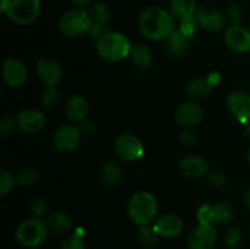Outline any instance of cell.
Masks as SVG:
<instances>
[{
	"instance_id": "29",
	"label": "cell",
	"mask_w": 250,
	"mask_h": 249,
	"mask_svg": "<svg viewBox=\"0 0 250 249\" xmlns=\"http://www.w3.org/2000/svg\"><path fill=\"white\" fill-rule=\"evenodd\" d=\"M41 103L45 109H54L59 103V90L56 87H45L41 95Z\"/></svg>"
},
{
	"instance_id": "26",
	"label": "cell",
	"mask_w": 250,
	"mask_h": 249,
	"mask_svg": "<svg viewBox=\"0 0 250 249\" xmlns=\"http://www.w3.org/2000/svg\"><path fill=\"white\" fill-rule=\"evenodd\" d=\"M122 170L115 161H107L104 164L100 171V178L105 186H115L121 178Z\"/></svg>"
},
{
	"instance_id": "43",
	"label": "cell",
	"mask_w": 250,
	"mask_h": 249,
	"mask_svg": "<svg viewBox=\"0 0 250 249\" xmlns=\"http://www.w3.org/2000/svg\"><path fill=\"white\" fill-rule=\"evenodd\" d=\"M70 1L72 2V4L77 5V6H84V5L89 4L92 0H70Z\"/></svg>"
},
{
	"instance_id": "19",
	"label": "cell",
	"mask_w": 250,
	"mask_h": 249,
	"mask_svg": "<svg viewBox=\"0 0 250 249\" xmlns=\"http://www.w3.org/2000/svg\"><path fill=\"white\" fill-rule=\"evenodd\" d=\"M89 105L82 95L75 94L68 98L65 105V112L72 122H82L87 119Z\"/></svg>"
},
{
	"instance_id": "11",
	"label": "cell",
	"mask_w": 250,
	"mask_h": 249,
	"mask_svg": "<svg viewBox=\"0 0 250 249\" xmlns=\"http://www.w3.org/2000/svg\"><path fill=\"white\" fill-rule=\"evenodd\" d=\"M2 80L10 88H19L26 83L28 78V68L22 61L9 58L2 63Z\"/></svg>"
},
{
	"instance_id": "4",
	"label": "cell",
	"mask_w": 250,
	"mask_h": 249,
	"mask_svg": "<svg viewBox=\"0 0 250 249\" xmlns=\"http://www.w3.org/2000/svg\"><path fill=\"white\" fill-rule=\"evenodd\" d=\"M94 20L93 16L82 7H75L66 11L58 22V28L66 37H80L90 33Z\"/></svg>"
},
{
	"instance_id": "36",
	"label": "cell",
	"mask_w": 250,
	"mask_h": 249,
	"mask_svg": "<svg viewBox=\"0 0 250 249\" xmlns=\"http://www.w3.org/2000/svg\"><path fill=\"white\" fill-rule=\"evenodd\" d=\"M198 26H199V23H198L195 16H193V17H190V19L182 20L180 23V27H178V29H180L183 34H186L187 37L192 38V37L194 36L195 31H197Z\"/></svg>"
},
{
	"instance_id": "8",
	"label": "cell",
	"mask_w": 250,
	"mask_h": 249,
	"mask_svg": "<svg viewBox=\"0 0 250 249\" xmlns=\"http://www.w3.org/2000/svg\"><path fill=\"white\" fill-rule=\"evenodd\" d=\"M82 137V131L75 124H65L59 127L53 137L54 146L60 153H70L78 146Z\"/></svg>"
},
{
	"instance_id": "21",
	"label": "cell",
	"mask_w": 250,
	"mask_h": 249,
	"mask_svg": "<svg viewBox=\"0 0 250 249\" xmlns=\"http://www.w3.org/2000/svg\"><path fill=\"white\" fill-rule=\"evenodd\" d=\"M197 9V0H170V12L180 21L194 16Z\"/></svg>"
},
{
	"instance_id": "6",
	"label": "cell",
	"mask_w": 250,
	"mask_h": 249,
	"mask_svg": "<svg viewBox=\"0 0 250 249\" xmlns=\"http://www.w3.org/2000/svg\"><path fill=\"white\" fill-rule=\"evenodd\" d=\"M49 226L39 217H29L23 220L15 231V238L26 248H37L48 238Z\"/></svg>"
},
{
	"instance_id": "1",
	"label": "cell",
	"mask_w": 250,
	"mask_h": 249,
	"mask_svg": "<svg viewBox=\"0 0 250 249\" xmlns=\"http://www.w3.org/2000/svg\"><path fill=\"white\" fill-rule=\"evenodd\" d=\"M138 26L148 39L164 41L176 29L175 16L163 7H148L139 15Z\"/></svg>"
},
{
	"instance_id": "32",
	"label": "cell",
	"mask_w": 250,
	"mask_h": 249,
	"mask_svg": "<svg viewBox=\"0 0 250 249\" xmlns=\"http://www.w3.org/2000/svg\"><path fill=\"white\" fill-rule=\"evenodd\" d=\"M31 211L33 217H42L44 215H46V212L49 211V204H48V200L43 197H37L36 199H33L31 204Z\"/></svg>"
},
{
	"instance_id": "38",
	"label": "cell",
	"mask_w": 250,
	"mask_h": 249,
	"mask_svg": "<svg viewBox=\"0 0 250 249\" xmlns=\"http://www.w3.org/2000/svg\"><path fill=\"white\" fill-rule=\"evenodd\" d=\"M242 17V7L236 2L229 4V9H227L226 19L231 22V24H239Z\"/></svg>"
},
{
	"instance_id": "42",
	"label": "cell",
	"mask_w": 250,
	"mask_h": 249,
	"mask_svg": "<svg viewBox=\"0 0 250 249\" xmlns=\"http://www.w3.org/2000/svg\"><path fill=\"white\" fill-rule=\"evenodd\" d=\"M207 78H208V81H209V83L211 87L217 85L220 83V81H221V76H220L219 72H211Z\"/></svg>"
},
{
	"instance_id": "37",
	"label": "cell",
	"mask_w": 250,
	"mask_h": 249,
	"mask_svg": "<svg viewBox=\"0 0 250 249\" xmlns=\"http://www.w3.org/2000/svg\"><path fill=\"white\" fill-rule=\"evenodd\" d=\"M207 177H208V181H209L210 185L214 186V187H216V188L224 187V186L227 183L226 175L219 170L209 171L207 175Z\"/></svg>"
},
{
	"instance_id": "24",
	"label": "cell",
	"mask_w": 250,
	"mask_h": 249,
	"mask_svg": "<svg viewBox=\"0 0 250 249\" xmlns=\"http://www.w3.org/2000/svg\"><path fill=\"white\" fill-rule=\"evenodd\" d=\"M129 56H131L132 63L137 68H148L153 62V54H151L150 49L146 44L141 43L132 46V51Z\"/></svg>"
},
{
	"instance_id": "28",
	"label": "cell",
	"mask_w": 250,
	"mask_h": 249,
	"mask_svg": "<svg viewBox=\"0 0 250 249\" xmlns=\"http://www.w3.org/2000/svg\"><path fill=\"white\" fill-rule=\"evenodd\" d=\"M15 177H16V185L29 187L39 180V171L34 167H24Z\"/></svg>"
},
{
	"instance_id": "13",
	"label": "cell",
	"mask_w": 250,
	"mask_h": 249,
	"mask_svg": "<svg viewBox=\"0 0 250 249\" xmlns=\"http://www.w3.org/2000/svg\"><path fill=\"white\" fill-rule=\"evenodd\" d=\"M36 71L39 80L45 84V87H55L62 78V67L50 56H43L39 59Z\"/></svg>"
},
{
	"instance_id": "30",
	"label": "cell",
	"mask_w": 250,
	"mask_h": 249,
	"mask_svg": "<svg viewBox=\"0 0 250 249\" xmlns=\"http://www.w3.org/2000/svg\"><path fill=\"white\" fill-rule=\"evenodd\" d=\"M93 20L94 22H98V23H103V24H106L107 22L110 21V15L109 11V6H107L106 2L104 1H98L97 4L94 5L93 7Z\"/></svg>"
},
{
	"instance_id": "35",
	"label": "cell",
	"mask_w": 250,
	"mask_h": 249,
	"mask_svg": "<svg viewBox=\"0 0 250 249\" xmlns=\"http://www.w3.org/2000/svg\"><path fill=\"white\" fill-rule=\"evenodd\" d=\"M212 208L211 204H203L197 210V219L199 224L212 225Z\"/></svg>"
},
{
	"instance_id": "10",
	"label": "cell",
	"mask_w": 250,
	"mask_h": 249,
	"mask_svg": "<svg viewBox=\"0 0 250 249\" xmlns=\"http://www.w3.org/2000/svg\"><path fill=\"white\" fill-rule=\"evenodd\" d=\"M225 44L237 54L250 51V29L242 24H231L225 32Z\"/></svg>"
},
{
	"instance_id": "12",
	"label": "cell",
	"mask_w": 250,
	"mask_h": 249,
	"mask_svg": "<svg viewBox=\"0 0 250 249\" xmlns=\"http://www.w3.org/2000/svg\"><path fill=\"white\" fill-rule=\"evenodd\" d=\"M226 106L229 114L242 124L250 121V95L248 93L236 90L229 94Z\"/></svg>"
},
{
	"instance_id": "14",
	"label": "cell",
	"mask_w": 250,
	"mask_h": 249,
	"mask_svg": "<svg viewBox=\"0 0 250 249\" xmlns=\"http://www.w3.org/2000/svg\"><path fill=\"white\" fill-rule=\"evenodd\" d=\"M17 128L27 134H36L45 126V116L36 109H23L16 116Z\"/></svg>"
},
{
	"instance_id": "39",
	"label": "cell",
	"mask_w": 250,
	"mask_h": 249,
	"mask_svg": "<svg viewBox=\"0 0 250 249\" xmlns=\"http://www.w3.org/2000/svg\"><path fill=\"white\" fill-rule=\"evenodd\" d=\"M15 127H17L16 120L11 119L9 116H4L0 121V133H1L2 137L7 136V134L14 131Z\"/></svg>"
},
{
	"instance_id": "27",
	"label": "cell",
	"mask_w": 250,
	"mask_h": 249,
	"mask_svg": "<svg viewBox=\"0 0 250 249\" xmlns=\"http://www.w3.org/2000/svg\"><path fill=\"white\" fill-rule=\"evenodd\" d=\"M156 237H158V233H156L153 226L150 227V225L139 226L138 233H137V239H138V243L142 247H144V248H151V247H154L156 243Z\"/></svg>"
},
{
	"instance_id": "40",
	"label": "cell",
	"mask_w": 250,
	"mask_h": 249,
	"mask_svg": "<svg viewBox=\"0 0 250 249\" xmlns=\"http://www.w3.org/2000/svg\"><path fill=\"white\" fill-rule=\"evenodd\" d=\"M181 142L186 146H193L197 143V133L192 131V128H186L181 134Z\"/></svg>"
},
{
	"instance_id": "22",
	"label": "cell",
	"mask_w": 250,
	"mask_h": 249,
	"mask_svg": "<svg viewBox=\"0 0 250 249\" xmlns=\"http://www.w3.org/2000/svg\"><path fill=\"white\" fill-rule=\"evenodd\" d=\"M49 228L58 233H66V232L71 231L73 227V221L68 214L65 211H54L49 215L48 217Z\"/></svg>"
},
{
	"instance_id": "20",
	"label": "cell",
	"mask_w": 250,
	"mask_h": 249,
	"mask_svg": "<svg viewBox=\"0 0 250 249\" xmlns=\"http://www.w3.org/2000/svg\"><path fill=\"white\" fill-rule=\"evenodd\" d=\"M190 39L178 28H176L167 38L164 39V45L166 50L173 56H185L190 46Z\"/></svg>"
},
{
	"instance_id": "2",
	"label": "cell",
	"mask_w": 250,
	"mask_h": 249,
	"mask_svg": "<svg viewBox=\"0 0 250 249\" xmlns=\"http://www.w3.org/2000/svg\"><path fill=\"white\" fill-rule=\"evenodd\" d=\"M158 200L153 193L139 190L131 197L128 202L129 219L138 226H146L155 221L158 215Z\"/></svg>"
},
{
	"instance_id": "15",
	"label": "cell",
	"mask_w": 250,
	"mask_h": 249,
	"mask_svg": "<svg viewBox=\"0 0 250 249\" xmlns=\"http://www.w3.org/2000/svg\"><path fill=\"white\" fill-rule=\"evenodd\" d=\"M195 19H197L199 26L210 32H219L226 26V15L222 14L220 10L214 7L202 6L198 7L195 11Z\"/></svg>"
},
{
	"instance_id": "5",
	"label": "cell",
	"mask_w": 250,
	"mask_h": 249,
	"mask_svg": "<svg viewBox=\"0 0 250 249\" xmlns=\"http://www.w3.org/2000/svg\"><path fill=\"white\" fill-rule=\"evenodd\" d=\"M1 11L16 24L28 26L41 14V0H1Z\"/></svg>"
},
{
	"instance_id": "17",
	"label": "cell",
	"mask_w": 250,
	"mask_h": 249,
	"mask_svg": "<svg viewBox=\"0 0 250 249\" xmlns=\"http://www.w3.org/2000/svg\"><path fill=\"white\" fill-rule=\"evenodd\" d=\"M154 229L158 236L164 238H175L183 231V221L175 214H165L154 221Z\"/></svg>"
},
{
	"instance_id": "33",
	"label": "cell",
	"mask_w": 250,
	"mask_h": 249,
	"mask_svg": "<svg viewBox=\"0 0 250 249\" xmlns=\"http://www.w3.org/2000/svg\"><path fill=\"white\" fill-rule=\"evenodd\" d=\"M242 239H243V234H242L241 229L237 228V227H232L225 234V244L229 249L238 247L241 244Z\"/></svg>"
},
{
	"instance_id": "34",
	"label": "cell",
	"mask_w": 250,
	"mask_h": 249,
	"mask_svg": "<svg viewBox=\"0 0 250 249\" xmlns=\"http://www.w3.org/2000/svg\"><path fill=\"white\" fill-rule=\"evenodd\" d=\"M61 249H85V243L83 237L77 233L66 237L61 243Z\"/></svg>"
},
{
	"instance_id": "9",
	"label": "cell",
	"mask_w": 250,
	"mask_h": 249,
	"mask_svg": "<svg viewBox=\"0 0 250 249\" xmlns=\"http://www.w3.org/2000/svg\"><path fill=\"white\" fill-rule=\"evenodd\" d=\"M216 241L217 232L214 225L198 224L188 234L190 249H214Z\"/></svg>"
},
{
	"instance_id": "46",
	"label": "cell",
	"mask_w": 250,
	"mask_h": 249,
	"mask_svg": "<svg viewBox=\"0 0 250 249\" xmlns=\"http://www.w3.org/2000/svg\"><path fill=\"white\" fill-rule=\"evenodd\" d=\"M248 161L250 163V146H249V150H248Z\"/></svg>"
},
{
	"instance_id": "41",
	"label": "cell",
	"mask_w": 250,
	"mask_h": 249,
	"mask_svg": "<svg viewBox=\"0 0 250 249\" xmlns=\"http://www.w3.org/2000/svg\"><path fill=\"white\" fill-rule=\"evenodd\" d=\"M81 131L84 134H93L95 131H97V124H95L93 120L85 119L84 121H82V124H81Z\"/></svg>"
},
{
	"instance_id": "44",
	"label": "cell",
	"mask_w": 250,
	"mask_h": 249,
	"mask_svg": "<svg viewBox=\"0 0 250 249\" xmlns=\"http://www.w3.org/2000/svg\"><path fill=\"white\" fill-rule=\"evenodd\" d=\"M244 203H246V205L248 207V209L250 210V189L247 190L246 194H244Z\"/></svg>"
},
{
	"instance_id": "45",
	"label": "cell",
	"mask_w": 250,
	"mask_h": 249,
	"mask_svg": "<svg viewBox=\"0 0 250 249\" xmlns=\"http://www.w3.org/2000/svg\"><path fill=\"white\" fill-rule=\"evenodd\" d=\"M246 133H247V136L250 138V121H248L246 124Z\"/></svg>"
},
{
	"instance_id": "7",
	"label": "cell",
	"mask_w": 250,
	"mask_h": 249,
	"mask_svg": "<svg viewBox=\"0 0 250 249\" xmlns=\"http://www.w3.org/2000/svg\"><path fill=\"white\" fill-rule=\"evenodd\" d=\"M115 150L122 160L129 163L139 160L146 153L143 142L136 134L129 132H125L117 136L115 141Z\"/></svg>"
},
{
	"instance_id": "16",
	"label": "cell",
	"mask_w": 250,
	"mask_h": 249,
	"mask_svg": "<svg viewBox=\"0 0 250 249\" xmlns=\"http://www.w3.org/2000/svg\"><path fill=\"white\" fill-rule=\"evenodd\" d=\"M203 115H204V110L199 103L186 102L176 109L175 119L180 126L185 128H192L202 121Z\"/></svg>"
},
{
	"instance_id": "18",
	"label": "cell",
	"mask_w": 250,
	"mask_h": 249,
	"mask_svg": "<svg viewBox=\"0 0 250 249\" xmlns=\"http://www.w3.org/2000/svg\"><path fill=\"white\" fill-rule=\"evenodd\" d=\"M180 170L183 176L190 180L200 178L208 175V164L199 155H187L180 161Z\"/></svg>"
},
{
	"instance_id": "31",
	"label": "cell",
	"mask_w": 250,
	"mask_h": 249,
	"mask_svg": "<svg viewBox=\"0 0 250 249\" xmlns=\"http://www.w3.org/2000/svg\"><path fill=\"white\" fill-rule=\"evenodd\" d=\"M16 185V177L11 175L9 171L1 170L0 171V193L2 195L11 192L12 188Z\"/></svg>"
},
{
	"instance_id": "3",
	"label": "cell",
	"mask_w": 250,
	"mask_h": 249,
	"mask_svg": "<svg viewBox=\"0 0 250 249\" xmlns=\"http://www.w3.org/2000/svg\"><path fill=\"white\" fill-rule=\"evenodd\" d=\"M98 55L109 62H119L131 55L132 44L125 34L106 32L97 41Z\"/></svg>"
},
{
	"instance_id": "25",
	"label": "cell",
	"mask_w": 250,
	"mask_h": 249,
	"mask_svg": "<svg viewBox=\"0 0 250 249\" xmlns=\"http://www.w3.org/2000/svg\"><path fill=\"white\" fill-rule=\"evenodd\" d=\"M234 217V209L229 203H217L212 208V225H226Z\"/></svg>"
},
{
	"instance_id": "23",
	"label": "cell",
	"mask_w": 250,
	"mask_h": 249,
	"mask_svg": "<svg viewBox=\"0 0 250 249\" xmlns=\"http://www.w3.org/2000/svg\"><path fill=\"white\" fill-rule=\"evenodd\" d=\"M211 85H210L208 78L197 77L190 80L186 85V93L190 99H202V98L207 97L209 92L211 90Z\"/></svg>"
}]
</instances>
